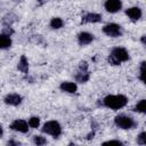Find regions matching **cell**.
<instances>
[{"mask_svg":"<svg viewBox=\"0 0 146 146\" xmlns=\"http://www.w3.org/2000/svg\"><path fill=\"white\" fill-rule=\"evenodd\" d=\"M127 103H128V98L124 95H108V96L104 97L102 100V104L105 107L111 108L113 111L124 107L127 105Z\"/></svg>","mask_w":146,"mask_h":146,"instance_id":"1","label":"cell"},{"mask_svg":"<svg viewBox=\"0 0 146 146\" xmlns=\"http://www.w3.org/2000/svg\"><path fill=\"white\" fill-rule=\"evenodd\" d=\"M130 58L129 52L123 47H115L112 49L111 55L108 56L107 60L111 65H120L122 62H127Z\"/></svg>","mask_w":146,"mask_h":146,"instance_id":"2","label":"cell"},{"mask_svg":"<svg viewBox=\"0 0 146 146\" xmlns=\"http://www.w3.org/2000/svg\"><path fill=\"white\" fill-rule=\"evenodd\" d=\"M114 123L116 127H119L120 129H124V130H128V129H132L136 127V122L135 120L129 116V115H125V114H119L115 116L114 119Z\"/></svg>","mask_w":146,"mask_h":146,"instance_id":"3","label":"cell"},{"mask_svg":"<svg viewBox=\"0 0 146 146\" xmlns=\"http://www.w3.org/2000/svg\"><path fill=\"white\" fill-rule=\"evenodd\" d=\"M42 131L44 133H47V135L52 136L54 138H57L62 133V127H60V124L57 121H54L52 120V121H48V122H46L43 124Z\"/></svg>","mask_w":146,"mask_h":146,"instance_id":"4","label":"cell"},{"mask_svg":"<svg viewBox=\"0 0 146 146\" xmlns=\"http://www.w3.org/2000/svg\"><path fill=\"white\" fill-rule=\"evenodd\" d=\"M103 32H104L107 36L117 38V36H121V35H122L123 30H122V27H121L119 24L110 23V24H106V25L103 27Z\"/></svg>","mask_w":146,"mask_h":146,"instance_id":"5","label":"cell"},{"mask_svg":"<svg viewBox=\"0 0 146 146\" xmlns=\"http://www.w3.org/2000/svg\"><path fill=\"white\" fill-rule=\"evenodd\" d=\"M10 129L14 131H18L22 133H26L29 131V123L25 120L22 119H16L10 123Z\"/></svg>","mask_w":146,"mask_h":146,"instance_id":"6","label":"cell"},{"mask_svg":"<svg viewBox=\"0 0 146 146\" xmlns=\"http://www.w3.org/2000/svg\"><path fill=\"white\" fill-rule=\"evenodd\" d=\"M104 7L108 13L114 14V13H117L121 10L122 1L121 0H106L104 3Z\"/></svg>","mask_w":146,"mask_h":146,"instance_id":"7","label":"cell"},{"mask_svg":"<svg viewBox=\"0 0 146 146\" xmlns=\"http://www.w3.org/2000/svg\"><path fill=\"white\" fill-rule=\"evenodd\" d=\"M102 22V15L97 14V13H88L86 15L82 16L81 18V23L86 24V23H99Z\"/></svg>","mask_w":146,"mask_h":146,"instance_id":"8","label":"cell"},{"mask_svg":"<svg viewBox=\"0 0 146 146\" xmlns=\"http://www.w3.org/2000/svg\"><path fill=\"white\" fill-rule=\"evenodd\" d=\"M22 96L18 95V94H9L5 97V103L7 105H10V106H17L22 103Z\"/></svg>","mask_w":146,"mask_h":146,"instance_id":"9","label":"cell"},{"mask_svg":"<svg viewBox=\"0 0 146 146\" xmlns=\"http://www.w3.org/2000/svg\"><path fill=\"white\" fill-rule=\"evenodd\" d=\"M125 15L131 21H138V19H140V17L143 15V11L139 7H131V8H128L125 10Z\"/></svg>","mask_w":146,"mask_h":146,"instance_id":"10","label":"cell"},{"mask_svg":"<svg viewBox=\"0 0 146 146\" xmlns=\"http://www.w3.org/2000/svg\"><path fill=\"white\" fill-rule=\"evenodd\" d=\"M78 41L81 46H87L94 41V35L89 32H80L78 34Z\"/></svg>","mask_w":146,"mask_h":146,"instance_id":"11","label":"cell"},{"mask_svg":"<svg viewBox=\"0 0 146 146\" xmlns=\"http://www.w3.org/2000/svg\"><path fill=\"white\" fill-rule=\"evenodd\" d=\"M59 88H60L62 91H65V92H68V94H74L78 90L76 83L75 82H70V81L62 82L60 86H59Z\"/></svg>","mask_w":146,"mask_h":146,"instance_id":"12","label":"cell"},{"mask_svg":"<svg viewBox=\"0 0 146 146\" xmlns=\"http://www.w3.org/2000/svg\"><path fill=\"white\" fill-rule=\"evenodd\" d=\"M17 68L23 72L24 74H27L29 73V62H27V58L25 55H22L21 58H19V62H18V65H17Z\"/></svg>","mask_w":146,"mask_h":146,"instance_id":"13","label":"cell"},{"mask_svg":"<svg viewBox=\"0 0 146 146\" xmlns=\"http://www.w3.org/2000/svg\"><path fill=\"white\" fill-rule=\"evenodd\" d=\"M11 46V39L10 35L2 33L0 34V49H7Z\"/></svg>","mask_w":146,"mask_h":146,"instance_id":"14","label":"cell"},{"mask_svg":"<svg viewBox=\"0 0 146 146\" xmlns=\"http://www.w3.org/2000/svg\"><path fill=\"white\" fill-rule=\"evenodd\" d=\"M90 78V74L88 73V71H79V73L75 75V80L76 82H80V83H84L89 80Z\"/></svg>","mask_w":146,"mask_h":146,"instance_id":"15","label":"cell"},{"mask_svg":"<svg viewBox=\"0 0 146 146\" xmlns=\"http://www.w3.org/2000/svg\"><path fill=\"white\" fill-rule=\"evenodd\" d=\"M63 25H64V22L59 17H54L50 21V27L54 29V30H58V29L63 27Z\"/></svg>","mask_w":146,"mask_h":146,"instance_id":"16","label":"cell"},{"mask_svg":"<svg viewBox=\"0 0 146 146\" xmlns=\"http://www.w3.org/2000/svg\"><path fill=\"white\" fill-rule=\"evenodd\" d=\"M133 111L139 112V113H145L146 112V100L145 99H140L136 104V106L133 107Z\"/></svg>","mask_w":146,"mask_h":146,"instance_id":"17","label":"cell"},{"mask_svg":"<svg viewBox=\"0 0 146 146\" xmlns=\"http://www.w3.org/2000/svg\"><path fill=\"white\" fill-rule=\"evenodd\" d=\"M27 123H29V127L36 129V128L40 125V117H38V116H32V117L29 119V122H27Z\"/></svg>","mask_w":146,"mask_h":146,"instance_id":"18","label":"cell"},{"mask_svg":"<svg viewBox=\"0 0 146 146\" xmlns=\"http://www.w3.org/2000/svg\"><path fill=\"white\" fill-rule=\"evenodd\" d=\"M33 143L35 145H38V146H41V145L47 144V139L43 136H34L33 137Z\"/></svg>","mask_w":146,"mask_h":146,"instance_id":"19","label":"cell"},{"mask_svg":"<svg viewBox=\"0 0 146 146\" xmlns=\"http://www.w3.org/2000/svg\"><path fill=\"white\" fill-rule=\"evenodd\" d=\"M137 143H138L139 145H145V144H146V132H145V131H143V132H140V133L138 135V137H137Z\"/></svg>","mask_w":146,"mask_h":146,"instance_id":"20","label":"cell"},{"mask_svg":"<svg viewBox=\"0 0 146 146\" xmlns=\"http://www.w3.org/2000/svg\"><path fill=\"white\" fill-rule=\"evenodd\" d=\"M139 79L143 83H145V62L140 63V74H139Z\"/></svg>","mask_w":146,"mask_h":146,"instance_id":"21","label":"cell"},{"mask_svg":"<svg viewBox=\"0 0 146 146\" xmlns=\"http://www.w3.org/2000/svg\"><path fill=\"white\" fill-rule=\"evenodd\" d=\"M79 71H88V63L87 62H80L79 64Z\"/></svg>","mask_w":146,"mask_h":146,"instance_id":"22","label":"cell"},{"mask_svg":"<svg viewBox=\"0 0 146 146\" xmlns=\"http://www.w3.org/2000/svg\"><path fill=\"white\" fill-rule=\"evenodd\" d=\"M112 144H116V145H122L123 143L122 141H120V140H107V141H105V143H103V145H112Z\"/></svg>","mask_w":146,"mask_h":146,"instance_id":"23","label":"cell"},{"mask_svg":"<svg viewBox=\"0 0 146 146\" xmlns=\"http://www.w3.org/2000/svg\"><path fill=\"white\" fill-rule=\"evenodd\" d=\"M3 135V129H2V125L0 124V137Z\"/></svg>","mask_w":146,"mask_h":146,"instance_id":"24","label":"cell"},{"mask_svg":"<svg viewBox=\"0 0 146 146\" xmlns=\"http://www.w3.org/2000/svg\"><path fill=\"white\" fill-rule=\"evenodd\" d=\"M141 42H143V44H145V35L141 36Z\"/></svg>","mask_w":146,"mask_h":146,"instance_id":"25","label":"cell"}]
</instances>
